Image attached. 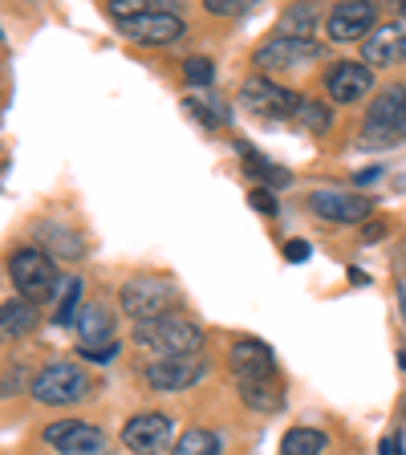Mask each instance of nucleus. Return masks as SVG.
Returning <instances> with one entry per match:
<instances>
[{
	"instance_id": "1",
	"label": "nucleus",
	"mask_w": 406,
	"mask_h": 455,
	"mask_svg": "<svg viewBox=\"0 0 406 455\" xmlns=\"http://www.w3.org/2000/svg\"><path fill=\"white\" fill-rule=\"evenodd\" d=\"M9 281L17 284V293L25 301L41 305V301H53L57 289H61V273H57V260L45 256L37 244H25L9 256Z\"/></svg>"
},
{
	"instance_id": "2",
	"label": "nucleus",
	"mask_w": 406,
	"mask_h": 455,
	"mask_svg": "<svg viewBox=\"0 0 406 455\" xmlns=\"http://www.w3.org/2000/svg\"><path fill=\"white\" fill-rule=\"evenodd\" d=\"M118 301H123V309L131 313L134 325H139V322H155V317L175 313V305H179V289H175L167 276L139 273V276H131V281H123Z\"/></svg>"
},
{
	"instance_id": "3",
	"label": "nucleus",
	"mask_w": 406,
	"mask_h": 455,
	"mask_svg": "<svg viewBox=\"0 0 406 455\" xmlns=\"http://www.w3.org/2000/svg\"><path fill=\"white\" fill-rule=\"evenodd\" d=\"M134 341L155 350L159 358H179V354H199L203 330L195 322H187V317H179V313H167V317L134 325Z\"/></svg>"
},
{
	"instance_id": "4",
	"label": "nucleus",
	"mask_w": 406,
	"mask_h": 455,
	"mask_svg": "<svg viewBox=\"0 0 406 455\" xmlns=\"http://www.w3.org/2000/svg\"><path fill=\"white\" fill-rule=\"evenodd\" d=\"M90 390H94V382L77 362H49L37 379L28 382V395L45 407H77L90 398Z\"/></svg>"
},
{
	"instance_id": "5",
	"label": "nucleus",
	"mask_w": 406,
	"mask_h": 455,
	"mask_svg": "<svg viewBox=\"0 0 406 455\" xmlns=\"http://www.w3.org/2000/svg\"><path fill=\"white\" fill-rule=\"evenodd\" d=\"M406 139V85L382 90L366 110L362 123V147H394Z\"/></svg>"
},
{
	"instance_id": "6",
	"label": "nucleus",
	"mask_w": 406,
	"mask_h": 455,
	"mask_svg": "<svg viewBox=\"0 0 406 455\" xmlns=\"http://www.w3.org/2000/svg\"><path fill=\"white\" fill-rule=\"evenodd\" d=\"M322 57H325L322 41L284 37V33H276V37H268L265 45L256 49V69H260L265 77L293 74V69H305V66H313V61H322Z\"/></svg>"
},
{
	"instance_id": "7",
	"label": "nucleus",
	"mask_w": 406,
	"mask_h": 455,
	"mask_svg": "<svg viewBox=\"0 0 406 455\" xmlns=\"http://www.w3.org/2000/svg\"><path fill=\"white\" fill-rule=\"evenodd\" d=\"M118 28H123V37H131L134 45H151V49H167L187 33L183 17L171 9H142L134 17L118 20Z\"/></svg>"
},
{
	"instance_id": "8",
	"label": "nucleus",
	"mask_w": 406,
	"mask_h": 455,
	"mask_svg": "<svg viewBox=\"0 0 406 455\" xmlns=\"http://www.w3.org/2000/svg\"><path fill=\"white\" fill-rule=\"evenodd\" d=\"M123 443L131 447V455H171L175 447V423L163 411H139L126 419Z\"/></svg>"
},
{
	"instance_id": "9",
	"label": "nucleus",
	"mask_w": 406,
	"mask_h": 455,
	"mask_svg": "<svg viewBox=\"0 0 406 455\" xmlns=\"http://www.w3.org/2000/svg\"><path fill=\"white\" fill-rule=\"evenodd\" d=\"M203 374H208V362L199 358V354L155 358V362H147V370H142L147 387L159 390V395H179V390H191L195 382H203Z\"/></svg>"
},
{
	"instance_id": "10",
	"label": "nucleus",
	"mask_w": 406,
	"mask_h": 455,
	"mask_svg": "<svg viewBox=\"0 0 406 455\" xmlns=\"http://www.w3.org/2000/svg\"><path fill=\"white\" fill-rule=\"evenodd\" d=\"M240 102H244L248 114H260V118H293L301 98L293 90H284L281 82H273V77L252 74L240 85Z\"/></svg>"
},
{
	"instance_id": "11",
	"label": "nucleus",
	"mask_w": 406,
	"mask_h": 455,
	"mask_svg": "<svg viewBox=\"0 0 406 455\" xmlns=\"http://www.w3.org/2000/svg\"><path fill=\"white\" fill-rule=\"evenodd\" d=\"M45 443L61 455H110L102 427L85 423V419H57V423H49Z\"/></svg>"
},
{
	"instance_id": "12",
	"label": "nucleus",
	"mask_w": 406,
	"mask_h": 455,
	"mask_svg": "<svg viewBox=\"0 0 406 455\" xmlns=\"http://www.w3.org/2000/svg\"><path fill=\"white\" fill-rule=\"evenodd\" d=\"M374 20H378V4L370 0H346V4H333V12L325 17V37L338 41V45H350V41H366V33H374Z\"/></svg>"
},
{
	"instance_id": "13",
	"label": "nucleus",
	"mask_w": 406,
	"mask_h": 455,
	"mask_svg": "<svg viewBox=\"0 0 406 455\" xmlns=\"http://www.w3.org/2000/svg\"><path fill=\"white\" fill-rule=\"evenodd\" d=\"M309 212L330 220V224H366L370 212H374V199L358 196V191L325 188V191H313L309 196Z\"/></svg>"
},
{
	"instance_id": "14",
	"label": "nucleus",
	"mask_w": 406,
	"mask_h": 455,
	"mask_svg": "<svg viewBox=\"0 0 406 455\" xmlns=\"http://www.w3.org/2000/svg\"><path fill=\"white\" fill-rule=\"evenodd\" d=\"M227 362H232L236 382H268V379H276V354L268 350L265 341H256V338L232 341Z\"/></svg>"
},
{
	"instance_id": "15",
	"label": "nucleus",
	"mask_w": 406,
	"mask_h": 455,
	"mask_svg": "<svg viewBox=\"0 0 406 455\" xmlns=\"http://www.w3.org/2000/svg\"><path fill=\"white\" fill-rule=\"evenodd\" d=\"M325 90L338 106H358L374 90V69H366L362 61H338L325 74Z\"/></svg>"
},
{
	"instance_id": "16",
	"label": "nucleus",
	"mask_w": 406,
	"mask_h": 455,
	"mask_svg": "<svg viewBox=\"0 0 406 455\" xmlns=\"http://www.w3.org/2000/svg\"><path fill=\"white\" fill-rule=\"evenodd\" d=\"M406 53V28L402 25H378L362 41V66L366 69H390L394 61H402Z\"/></svg>"
},
{
	"instance_id": "17",
	"label": "nucleus",
	"mask_w": 406,
	"mask_h": 455,
	"mask_svg": "<svg viewBox=\"0 0 406 455\" xmlns=\"http://www.w3.org/2000/svg\"><path fill=\"white\" fill-rule=\"evenodd\" d=\"M74 330H77V354H98V350H106V346H114V341H110L114 317H110V309H106L102 301L82 305Z\"/></svg>"
},
{
	"instance_id": "18",
	"label": "nucleus",
	"mask_w": 406,
	"mask_h": 455,
	"mask_svg": "<svg viewBox=\"0 0 406 455\" xmlns=\"http://www.w3.org/2000/svg\"><path fill=\"white\" fill-rule=\"evenodd\" d=\"M33 244L45 256H53V260H77V256L85 252L82 236H77L74 228L53 224V220H37V224H33Z\"/></svg>"
},
{
	"instance_id": "19",
	"label": "nucleus",
	"mask_w": 406,
	"mask_h": 455,
	"mask_svg": "<svg viewBox=\"0 0 406 455\" xmlns=\"http://www.w3.org/2000/svg\"><path fill=\"white\" fill-rule=\"evenodd\" d=\"M37 305L25 301V297H17V301H4L0 305V341H17L25 338V333L37 330Z\"/></svg>"
},
{
	"instance_id": "20",
	"label": "nucleus",
	"mask_w": 406,
	"mask_h": 455,
	"mask_svg": "<svg viewBox=\"0 0 406 455\" xmlns=\"http://www.w3.org/2000/svg\"><path fill=\"white\" fill-rule=\"evenodd\" d=\"M240 398L244 407L260 411V415H276L284 407V395H281V382L268 379V382H240Z\"/></svg>"
},
{
	"instance_id": "21",
	"label": "nucleus",
	"mask_w": 406,
	"mask_h": 455,
	"mask_svg": "<svg viewBox=\"0 0 406 455\" xmlns=\"http://www.w3.org/2000/svg\"><path fill=\"white\" fill-rule=\"evenodd\" d=\"M330 435L322 427H293L289 435L281 439V455H322Z\"/></svg>"
},
{
	"instance_id": "22",
	"label": "nucleus",
	"mask_w": 406,
	"mask_h": 455,
	"mask_svg": "<svg viewBox=\"0 0 406 455\" xmlns=\"http://www.w3.org/2000/svg\"><path fill=\"white\" fill-rule=\"evenodd\" d=\"M322 20V9L317 4H293V9L281 12V33L284 37H305L313 41V28Z\"/></svg>"
},
{
	"instance_id": "23",
	"label": "nucleus",
	"mask_w": 406,
	"mask_h": 455,
	"mask_svg": "<svg viewBox=\"0 0 406 455\" xmlns=\"http://www.w3.org/2000/svg\"><path fill=\"white\" fill-rule=\"evenodd\" d=\"M171 455H219V439L208 427H191V431H183V435L175 439Z\"/></svg>"
},
{
	"instance_id": "24",
	"label": "nucleus",
	"mask_w": 406,
	"mask_h": 455,
	"mask_svg": "<svg viewBox=\"0 0 406 455\" xmlns=\"http://www.w3.org/2000/svg\"><path fill=\"white\" fill-rule=\"evenodd\" d=\"M187 114L191 118H199V123L208 126V131H219V126L232 123V110H227L219 98H187Z\"/></svg>"
},
{
	"instance_id": "25",
	"label": "nucleus",
	"mask_w": 406,
	"mask_h": 455,
	"mask_svg": "<svg viewBox=\"0 0 406 455\" xmlns=\"http://www.w3.org/2000/svg\"><path fill=\"white\" fill-rule=\"evenodd\" d=\"M293 123L305 126V131H313V134H325L333 126V114H330V106L317 102V98H301V106H297V114H293Z\"/></svg>"
},
{
	"instance_id": "26",
	"label": "nucleus",
	"mask_w": 406,
	"mask_h": 455,
	"mask_svg": "<svg viewBox=\"0 0 406 455\" xmlns=\"http://www.w3.org/2000/svg\"><path fill=\"white\" fill-rule=\"evenodd\" d=\"M77 313H82V276H69L66 281V297L57 301V313H53V325H74Z\"/></svg>"
},
{
	"instance_id": "27",
	"label": "nucleus",
	"mask_w": 406,
	"mask_h": 455,
	"mask_svg": "<svg viewBox=\"0 0 406 455\" xmlns=\"http://www.w3.org/2000/svg\"><path fill=\"white\" fill-rule=\"evenodd\" d=\"M183 82L195 85V90L211 85L216 82V61H211V57H187V61H183Z\"/></svg>"
},
{
	"instance_id": "28",
	"label": "nucleus",
	"mask_w": 406,
	"mask_h": 455,
	"mask_svg": "<svg viewBox=\"0 0 406 455\" xmlns=\"http://www.w3.org/2000/svg\"><path fill=\"white\" fill-rule=\"evenodd\" d=\"M248 204H252L256 212H260V216H276V208H281V204H276V196L268 188H256V191H248Z\"/></svg>"
},
{
	"instance_id": "29",
	"label": "nucleus",
	"mask_w": 406,
	"mask_h": 455,
	"mask_svg": "<svg viewBox=\"0 0 406 455\" xmlns=\"http://www.w3.org/2000/svg\"><path fill=\"white\" fill-rule=\"evenodd\" d=\"M203 9H208L211 17H236V12L248 9V0H203Z\"/></svg>"
},
{
	"instance_id": "30",
	"label": "nucleus",
	"mask_w": 406,
	"mask_h": 455,
	"mask_svg": "<svg viewBox=\"0 0 406 455\" xmlns=\"http://www.w3.org/2000/svg\"><path fill=\"white\" fill-rule=\"evenodd\" d=\"M284 256H289L293 265H301V260H309L313 256V244L309 240H289V244H284Z\"/></svg>"
},
{
	"instance_id": "31",
	"label": "nucleus",
	"mask_w": 406,
	"mask_h": 455,
	"mask_svg": "<svg viewBox=\"0 0 406 455\" xmlns=\"http://www.w3.org/2000/svg\"><path fill=\"white\" fill-rule=\"evenodd\" d=\"M386 232H390V228L382 224V220H366V224H362V244H378Z\"/></svg>"
},
{
	"instance_id": "32",
	"label": "nucleus",
	"mask_w": 406,
	"mask_h": 455,
	"mask_svg": "<svg viewBox=\"0 0 406 455\" xmlns=\"http://www.w3.org/2000/svg\"><path fill=\"white\" fill-rule=\"evenodd\" d=\"M378 180H382V167H366L354 183H358V188H370V183H378Z\"/></svg>"
},
{
	"instance_id": "33",
	"label": "nucleus",
	"mask_w": 406,
	"mask_h": 455,
	"mask_svg": "<svg viewBox=\"0 0 406 455\" xmlns=\"http://www.w3.org/2000/svg\"><path fill=\"white\" fill-rule=\"evenodd\" d=\"M346 276H350L354 284H370V273H362V268H350V273H346Z\"/></svg>"
},
{
	"instance_id": "34",
	"label": "nucleus",
	"mask_w": 406,
	"mask_h": 455,
	"mask_svg": "<svg viewBox=\"0 0 406 455\" xmlns=\"http://www.w3.org/2000/svg\"><path fill=\"white\" fill-rule=\"evenodd\" d=\"M398 12H402V17H406V0H398Z\"/></svg>"
}]
</instances>
